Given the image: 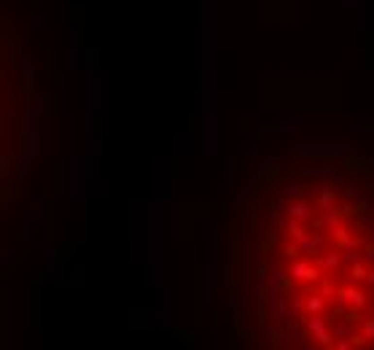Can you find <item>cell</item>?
<instances>
[{
    "mask_svg": "<svg viewBox=\"0 0 374 350\" xmlns=\"http://www.w3.org/2000/svg\"><path fill=\"white\" fill-rule=\"evenodd\" d=\"M337 348L339 350H347V348H353V342H350V339H342V342H337Z\"/></svg>",
    "mask_w": 374,
    "mask_h": 350,
    "instance_id": "13",
    "label": "cell"
},
{
    "mask_svg": "<svg viewBox=\"0 0 374 350\" xmlns=\"http://www.w3.org/2000/svg\"><path fill=\"white\" fill-rule=\"evenodd\" d=\"M363 259H366V262H374V245H372V248H366V256H363Z\"/></svg>",
    "mask_w": 374,
    "mask_h": 350,
    "instance_id": "14",
    "label": "cell"
},
{
    "mask_svg": "<svg viewBox=\"0 0 374 350\" xmlns=\"http://www.w3.org/2000/svg\"><path fill=\"white\" fill-rule=\"evenodd\" d=\"M304 326H307V332H310L321 345H328V342H331V334H328L326 321H323V318H318V315H312V318H304Z\"/></svg>",
    "mask_w": 374,
    "mask_h": 350,
    "instance_id": "1",
    "label": "cell"
},
{
    "mask_svg": "<svg viewBox=\"0 0 374 350\" xmlns=\"http://www.w3.org/2000/svg\"><path fill=\"white\" fill-rule=\"evenodd\" d=\"M337 299H342L345 304H350V307H356V310H361L363 304H366V294L358 291V288H342Z\"/></svg>",
    "mask_w": 374,
    "mask_h": 350,
    "instance_id": "3",
    "label": "cell"
},
{
    "mask_svg": "<svg viewBox=\"0 0 374 350\" xmlns=\"http://www.w3.org/2000/svg\"><path fill=\"white\" fill-rule=\"evenodd\" d=\"M318 205H321L323 213L334 210V194H331V189H323V194H321V199H318Z\"/></svg>",
    "mask_w": 374,
    "mask_h": 350,
    "instance_id": "8",
    "label": "cell"
},
{
    "mask_svg": "<svg viewBox=\"0 0 374 350\" xmlns=\"http://www.w3.org/2000/svg\"><path fill=\"white\" fill-rule=\"evenodd\" d=\"M339 262H342L339 253H326V256H323V269H337Z\"/></svg>",
    "mask_w": 374,
    "mask_h": 350,
    "instance_id": "10",
    "label": "cell"
},
{
    "mask_svg": "<svg viewBox=\"0 0 374 350\" xmlns=\"http://www.w3.org/2000/svg\"><path fill=\"white\" fill-rule=\"evenodd\" d=\"M366 280H369V283H372V286H374V269H372V272H369V278H366Z\"/></svg>",
    "mask_w": 374,
    "mask_h": 350,
    "instance_id": "15",
    "label": "cell"
},
{
    "mask_svg": "<svg viewBox=\"0 0 374 350\" xmlns=\"http://www.w3.org/2000/svg\"><path fill=\"white\" fill-rule=\"evenodd\" d=\"M291 275L299 280H318L321 278V267H315L310 262H296V264H291Z\"/></svg>",
    "mask_w": 374,
    "mask_h": 350,
    "instance_id": "2",
    "label": "cell"
},
{
    "mask_svg": "<svg viewBox=\"0 0 374 350\" xmlns=\"http://www.w3.org/2000/svg\"><path fill=\"white\" fill-rule=\"evenodd\" d=\"M288 234H291L293 240H299L304 234V229H302V221H296V218H288Z\"/></svg>",
    "mask_w": 374,
    "mask_h": 350,
    "instance_id": "9",
    "label": "cell"
},
{
    "mask_svg": "<svg viewBox=\"0 0 374 350\" xmlns=\"http://www.w3.org/2000/svg\"><path fill=\"white\" fill-rule=\"evenodd\" d=\"M296 245L302 248L304 253H318L323 248V234H307V232H304L302 237L296 240Z\"/></svg>",
    "mask_w": 374,
    "mask_h": 350,
    "instance_id": "4",
    "label": "cell"
},
{
    "mask_svg": "<svg viewBox=\"0 0 374 350\" xmlns=\"http://www.w3.org/2000/svg\"><path fill=\"white\" fill-rule=\"evenodd\" d=\"M369 278V269L363 267V259H358L356 264H353V269H350V280L353 283H361V280H366Z\"/></svg>",
    "mask_w": 374,
    "mask_h": 350,
    "instance_id": "7",
    "label": "cell"
},
{
    "mask_svg": "<svg viewBox=\"0 0 374 350\" xmlns=\"http://www.w3.org/2000/svg\"><path fill=\"white\" fill-rule=\"evenodd\" d=\"M286 216L288 218H296V221H302V224H307L312 218V210H310V205H304V202H291L286 208Z\"/></svg>",
    "mask_w": 374,
    "mask_h": 350,
    "instance_id": "5",
    "label": "cell"
},
{
    "mask_svg": "<svg viewBox=\"0 0 374 350\" xmlns=\"http://www.w3.org/2000/svg\"><path fill=\"white\" fill-rule=\"evenodd\" d=\"M323 310H326V299H323V294H312V297H307V313H310V315H321Z\"/></svg>",
    "mask_w": 374,
    "mask_h": 350,
    "instance_id": "6",
    "label": "cell"
},
{
    "mask_svg": "<svg viewBox=\"0 0 374 350\" xmlns=\"http://www.w3.org/2000/svg\"><path fill=\"white\" fill-rule=\"evenodd\" d=\"M321 294H323V297H331V294H334V286H331V280H323V286H321Z\"/></svg>",
    "mask_w": 374,
    "mask_h": 350,
    "instance_id": "12",
    "label": "cell"
},
{
    "mask_svg": "<svg viewBox=\"0 0 374 350\" xmlns=\"http://www.w3.org/2000/svg\"><path fill=\"white\" fill-rule=\"evenodd\" d=\"M363 337L374 339V318H366V321H363Z\"/></svg>",
    "mask_w": 374,
    "mask_h": 350,
    "instance_id": "11",
    "label": "cell"
}]
</instances>
